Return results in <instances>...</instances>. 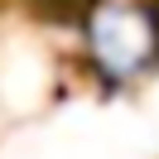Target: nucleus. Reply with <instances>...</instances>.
Instances as JSON below:
<instances>
[{
  "label": "nucleus",
  "instance_id": "f257e3e1",
  "mask_svg": "<svg viewBox=\"0 0 159 159\" xmlns=\"http://www.w3.org/2000/svg\"><path fill=\"white\" fill-rule=\"evenodd\" d=\"M145 24H149V39H154V58H159V0L145 5Z\"/></svg>",
  "mask_w": 159,
  "mask_h": 159
}]
</instances>
